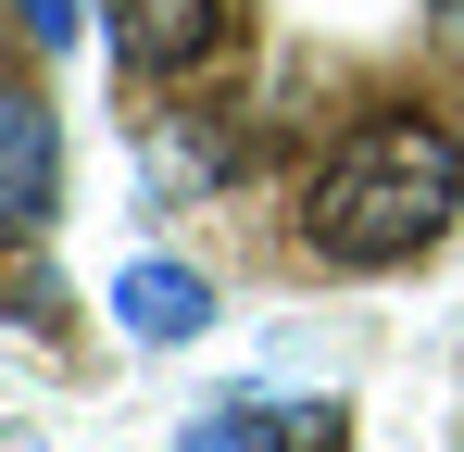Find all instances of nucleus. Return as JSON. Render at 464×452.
Here are the masks:
<instances>
[{
  "instance_id": "nucleus-2",
  "label": "nucleus",
  "mask_w": 464,
  "mask_h": 452,
  "mask_svg": "<svg viewBox=\"0 0 464 452\" xmlns=\"http://www.w3.org/2000/svg\"><path fill=\"white\" fill-rule=\"evenodd\" d=\"M51 189H63V126H51L38 88L0 75V239H25V226L51 214Z\"/></svg>"
},
{
  "instance_id": "nucleus-3",
  "label": "nucleus",
  "mask_w": 464,
  "mask_h": 452,
  "mask_svg": "<svg viewBox=\"0 0 464 452\" xmlns=\"http://www.w3.org/2000/svg\"><path fill=\"white\" fill-rule=\"evenodd\" d=\"M214 38H227V0H113L126 75H188V64H214Z\"/></svg>"
},
{
  "instance_id": "nucleus-4",
  "label": "nucleus",
  "mask_w": 464,
  "mask_h": 452,
  "mask_svg": "<svg viewBox=\"0 0 464 452\" xmlns=\"http://www.w3.org/2000/svg\"><path fill=\"white\" fill-rule=\"evenodd\" d=\"M113 327H126V339H201V327H214V290H201L188 264H126V277H113Z\"/></svg>"
},
{
  "instance_id": "nucleus-5",
  "label": "nucleus",
  "mask_w": 464,
  "mask_h": 452,
  "mask_svg": "<svg viewBox=\"0 0 464 452\" xmlns=\"http://www.w3.org/2000/svg\"><path fill=\"white\" fill-rule=\"evenodd\" d=\"M13 13H25V38H38V51H63V38H76V0H13Z\"/></svg>"
},
{
  "instance_id": "nucleus-6",
  "label": "nucleus",
  "mask_w": 464,
  "mask_h": 452,
  "mask_svg": "<svg viewBox=\"0 0 464 452\" xmlns=\"http://www.w3.org/2000/svg\"><path fill=\"white\" fill-rule=\"evenodd\" d=\"M440 13H452V38H464V0H440Z\"/></svg>"
},
{
  "instance_id": "nucleus-1",
  "label": "nucleus",
  "mask_w": 464,
  "mask_h": 452,
  "mask_svg": "<svg viewBox=\"0 0 464 452\" xmlns=\"http://www.w3.org/2000/svg\"><path fill=\"white\" fill-rule=\"evenodd\" d=\"M464 214V139L452 126H427V113H377V126H352V139L314 163V251L326 264H414V251H440Z\"/></svg>"
}]
</instances>
